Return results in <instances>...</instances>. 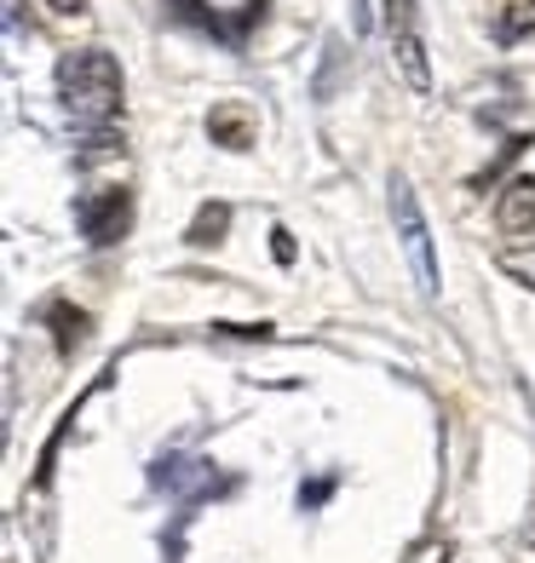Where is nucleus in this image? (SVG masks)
Here are the masks:
<instances>
[{"mask_svg":"<svg viewBox=\"0 0 535 563\" xmlns=\"http://www.w3.org/2000/svg\"><path fill=\"white\" fill-rule=\"evenodd\" d=\"M208 139L225 144V150H248V144H253V121H248V110H242V104H219V110L208 115Z\"/></svg>","mask_w":535,"mask_h":563,"instance_id":"6","label":"nucleus"},{"mask_svg":"<svg viewBox=\"0 0 535 563\" xmlns=\"http://www.w3.org/2000/svg\"><path fill=\"white\" fill-rule=\"evenodd\" d=\"M58 98L64 110L92 126V133H110V121L121 115V64L105 46H81V53L58 58Z\"/></svg>","mask_w":535,"mask_h":563,"instance_id":"1","label":"nucleus"},{"mask_svg":"<svg viewBox=\"0 0 535 563\" xmlns=\"http://www.w3.org/2000/svg\"><path fill=\"white\" fill-rule=\"evenodd\" d=\"M231 230V208L225 201H201V213L190 219V247H219Z\"/></svg>","mask_w":535,"mask_h":563,"instance_id":"8","label":"nucleus"},{"mask_svg":"<svg viewBox=\"0 0 535 563\" xmlns=\"http://www.w3.org/2000/svg\"><path fill=\"white\" fill-rule=\"evenodd\" d=\"M127 224H133V196L127 190H98L81 201V236L92 247H116L127 236Z\"/></svg>","mask_w":535,"mask_h":563,"instance_id":"4","label":"nucleus"},{"mask_svg":"<svg viewBox=\"0 0 535 563\" xmlns=\"http://www.w3.org/2000/svg\"><path fill=\"white\" fill-rule=\"evenodd\" d=\"M392 219H397L403 247H410V265H415L421 294H438V260H432V236H426V219H421V201L410 190V178H397V185H392Z\"/></svg>","mask_w":535,"mask_h":563,"instance_id":"3","label":"nucleus"},{"mask_svg":"<svg viewBox=\"0 0 535 563\" xmlns=\"http://www.w3.org/2000/svg\"><path fill=\"white\" fill-rule=\"evenodd\" d=\"M41 7H53L58 18H87V0H41Z\"/></svg>","mask_w":535,"mask_h":563,"instance_id":"12","label":"nucleus"},{"mask_svg":"<svg viewBox=\"0 0 535 563\" xmlns=\"http://www.w3.org/2000/svg\"><path fill=\"white\" fill-rule=\"evenodd\" d=\"M46 322H53V334H58V356H75V345L87 340V311H75L69 299H58L53 311H46Z\"/></svg>","mask_w":535,"mask_h":563,"instance_id":"7","label":"nucleus"},{"mask_svg":"<svg viewBox=\"0 0 535 563\" xmlns=\"http://www.w3.org/2000/svg\"><path fill=\"white\" fill-rule=\"evenodd\" d=\"M495 265H501V276H513L518 288H535V247H506Z\"/></svg>","mask_w":535,"mask_h":563,"instance_id":"10","label":"nucleus"},{"mask_svg":"<svg viewBox=\"0 0 535 563\" xmlns=\"http://www.w3.org/2000/svg\"><path fill=\"white\" fill-rule=\"evenodd\" d=\"M386 30H392V64L403 75V87H410L415 98L432 92V64H426V41L415 30V0H386Z\"/></svg>","mask_w":535,"mask_h":563,"instance_id":"2","label":"nucleus"},{"mask_svg":"<svg viewBox=\"0 0 535 563\" xmlns=\"http://www.w3.org/2000/svg\"><path fill=\"white\" fill-rule=\"evenodd\" d=\"M495 224H501V236H535V178L529 173H518L513 185L501 190Z\"/></svg>","mask_w":535,"mask_h":563,"instance_id":"5","label":"nucleus"},{"mask_svg":"<svg viewBox=\"0 0 535 563\" xmlns=\"http://www.w3.org/2000/svg\"><path fill=\"white\" fill-rule=\"evenodd\" d=\"M524 35H535V0H513L501 18H495V41H524Z\"/></svg>","mask_w":535,"mask_h":563,"instance_id":"9","label":"nucleus"},{"mask_svg":"<svg viewBox=\"0 0 535 563\" xmlns=\"http://www.w3.org/2000/svg\"><path fill=\"white\" fill-rule=\"evenodd\" d=\"M271 253H276V260H283V265H294V236H288V230H271Z\"/></svg>","mask_w":535,"mask_h":563,"instance_id":"11","label":"nucleus"}]
</instances>
